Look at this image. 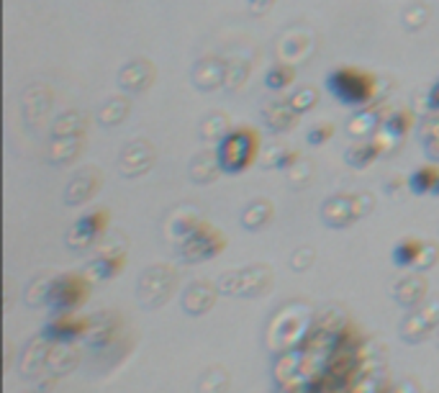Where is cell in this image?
Segmentation results:
<instances>
[{"mask_svg":"<svg viewBox=\"0 0 439 393\" xmlns=\"http://www.w3.org/2000/svg\"><path fill=\"white\" fill-rule=\"evenodd\" d=\"M331 134H334V126L331 123H316L311 131H309V144H313V147H321L324 142H329L331 139Z\"/></svg>","mask_w":439,"mask_h":393,"instance_id":"cell-39","label":"cell"},{"mask_svg":"<svg viewBox=\"0 0 439 393\" xmlns=\"http://www.w3.org/2000/svg\"><path fill=\"white\" fill-rule=\"evenodd\" d=\"M375 75L362 72L357 67H337L326 75V88L342 106L350 109H362L375 101Z\"/></svg>","mask_w":439,"mask_h":393,"instance_id":"cell-3","label":"cell"},{"mask_svg":"<svg viewBox=\"0 0 439 393\" xmlns=\"http://www.w3.org/2000/svg\"><path fill=\"white\" fill-rule=\"evenodd\" d=\"M52 342L44 337H36L34 342H28L23 355H21V373L26 375V378H39L41 375V367H47V360H49V350H52Z\"/></svg>","mask_w":439,"mask_h":393,"instance_id":"cell-17","label":"cell"},{"mask_svg":"<svg viewBox=\"0 0 439 393\" xmlns=\"http://www.w3.org/2000/svg\"><path fill=\"white\" fill-rule=\"evenodd\" d=\"M375 209V198L370 193H339L324 201L321 206V221L331 229H345V226L355 224L357 218L367 216Z\"/></svg>","mask_w":439,"mask_h":393,"instance_id":"cell-4","label":"cell"},{"mask_svg":"<svg viewBox=\"0 0 439 393\" xmlns=\"http://www.w3.org/2000/svg\"><path fill=\"white\" fill-rule=\"evenodd\" d=\"M123 265H126V242H118L116 247H106L101 250L98 258H93L88 265H85V270L82 275L93 283V280H111L113 275H118Z\"/></svg>","mask_w":439,"mask_h":393,"instance_id":"cell-11","label":"cell"},{"mask_svg":"<svg viewBox=\"0 0 439 393\" xmlns=\"http://www.w3.org/2000/svg\"><path fill=\"white\" fill-rule=\"evenodd\" d=\"M223 247H226V239L221 237V231L201 221V224L180 242V258H183L185 262H203V260L216 258Z\"/></svg>","mask_w":439,"mask_h":393,"instance_id":"cell-8","label":"cell"},{"mask_svg":"<svg viewBox=\"0 0 439 393\" xmlns=\"http://www.w3.org/2000/svg\"><path fill=\"white\" fill-rule=\"evenodd\" d=\"M419 252H421L419 239H404V242H399L393 247V262L399 265V267H413Z\"/></svg>","mask_w":439,"mask_h":393,"instance_id":"cell-29","label":"cell"},{"mask_svg":"<svg viewBox=\"0 0 439 393\" xmlns=\"http://www.w3.org/2000/svg\"><path fill=\"white\" fill-rule=\"evenodd\" d=\"M229 388V373L221 367H211L209 373H203L198 380V393H223Z\"/></svg>","mask_w":439,"mask_h":393,"instance_id":"cell-30","label":"cell"},{"mask_svg":"<svg viewBox=\"0 0 439 393\" xmlns=\"http://www.w3.org/2000/svg\"><path fill=\"white\" fill-rule=\"evenodd\" d=\"M439 260V244L437 242H421V252H419V258H416V270H429V267H434Z\"/></svg>","mask_w":439,"mask_h":393,"instance_id":"cell-36","label":"cell"},{"mask_svg":"<svg viewBox=\"0 0 439 393\" xmlns=\"http://www.w3.org/2000/svg\"><path fill=\"white\" fill-rule=\"evenodd\" d=\"M383 155V150L378 147V142L375 139H360L355 147H350L347 150V155H345V160H347V165H352V167H357V170H362V167H370L378 157Z\"/></svg>","mask_w":439,"mask_h":393,"instance_id":"cell-23","label":"cell"},{"mask_svg":"<svg viewBox=\"0 0 439 393\" xmlns=\"http://www.w3.org/2000/svg\"><path fill=\"white\" fill-rule=\"evenodd\" d=\"M77 365V353H74L72 347H70V342L67 345H55L52 350H49V360H47V370L52 375H65V373H70L72 367Z\"/></svg>","mask_w":439,"mask_h":393,"instance_id":"cell-25","label":"cell"},{"mask_svg":"<svg viewBox=\"0 0 439 393\" xmlns=\"http://www.w3.org/2000/svg\"><path fill=\"white\" fill-rule=\"evenodd\" d=\"M439 185V170L434 165H424V167L413 170L411 177H409V190L413 196H426V193H437Z\"/></svg>","mask_w":439,"mask_h":393,"instance_id":"cell-24","label":"cell"},{"mask_svg":"<svg viewBox=\"0 0 439 393\" xmlns=\"http://www.w3.org/2000/svg\"><path fill=\"white\" fill-rule=\"evenodd\" d=\"M213 304H216V288L206 283V280H196V283H190L185 288L183 309L190 316H203Z\"/></svg>","mask_w":439,"mask_h":393,"instance_id":"cell-15","label":"cell"},{"mask_svg":"<svg viewBox=\"0 0 439 393\" xmlns=\"http://www.w3.org/2000/svg\"><path fill=\"white\" fill-rule=\"evenodd\" d=\"M437 342H439V337H437Z\"/></svg>","mask_w":439,"mask_h":393,"instance_id":"cell-45","label":"cell"},{"mask_svg":"<svg viewBox=\"0 0 439 393\" xmlns=\"http://www.w3.org/2000/svg\"><path fill=\"white\" fill-rule=\"evenodd\" d=\"M439 326V296L424 299L416 309H411V314L401 321V339L404 342H424L429 334Z\"/></svg>","mask_w":439,"mask_h":393,"instance_id":"cell-9","label":"cell"},{"mask_svg":"<svg viewBox=\"0 0 439 393\" xmlns=\"http://www.w3.org/2000/svg\"><path fill=\"white\" fill-rule=\"evenodd\" d=\"M98 185H101V177H98V172H95L93 167L82 170L80 175H74L72 180H70L67 190H65V204H67V206L85 204L88 198H93V193L98 190Z\"/></svg>","mask_w":439,"mask_h":393,"instance_id":"cell-18","label":"cell"},{"mask_svg":"<svg viewBox=\"0 0 439 393\" xmlns=\"http://www.w3.org/2000/svg\"><path fill=\"white\" fill-rule=\"evenodd\" d=\"M383 129L404 139L406 131L411 129V114H409V111H393L391 116H385L383 118Z\"/></svg>","mask_w":439,"mask_h":393,"instance_id":"cell-34","label":"cell"},{"mask_svg":"<svg viewBox=\"0 0 439 393\" xmlns=\"http://www.w3.org/2000/svg\"><path fill=\"white\" fill-rule=\"evenodd\" d=\"M55 383H57V375H52V373L44 375V380H39V383H36V393H47L49 388L55 386Z\"/></svg>","mask_w":439,"mask_h":393,"instance_id":"cell-42","label":"cell"},{"mask_svg":"<svg viewBox=\"0 0 439 393\" xmlns=\"http://www.w3.org/2000/svg\"><path fill=\"white\" fill-rule=\"evenodd\" d=\"M252 3V13H265V11H270V6H272V0H250Z\"/></svg>","mask_w":439,"mask_h":393,"instance_id":"cell-43","label":"cell"},{"mask_svg":"<svg viewBox=\"0 0 439 393\" xmlns=\"http://www.w3.org/2000/svg\"><path fill=\"white\" fill-rule=\"evenodd\" d=\"M152 77H155V70L149 62H131L128 67L121 70L118 82H121V88L131 90V93H142L144 88H149Z\"/></svg>","mask_w":439,"mask_h":393,"instance_id":"cell-21","label":"cell"},{"mask_svg":"<svg viewBox=\"0 0 439 393\" xmlns=\"http://www.w3.org/2000/svg\"><path fill=\"white\" fill-rule=\"evenodd\" d=\"M216 160L221 172L226 175H239L257 160L260 152V134L252 126H239L231 129L218 139L216 144Z\"/></svg>","mask_w":439,"mask_h":393,"instance_id":"cell-2","label":"cell"},{"mask_svg":"<svg viewBox=\"0 0 439 393\" xmlns=\"http://www.w3.org/2000/svg\"><path fill=\"white\" fill-rule=\"evenodd\" d=\"M301 373H304V347L275 355V362H272V378H275V383L280 388L293 383L296 378H301Z\"/></svg>","mask_w":439,"mask_h":393,"instance_id":"cell-16","label":"cell"},{"mask_svg":"<svg viewBox=\"0 0 439 393\" xmlns=\"http://www.w3.org/2000/svg\"><path fill=\"white\" fill-rule=\"evenodd\" d=\"M350 393H380V378L378 375H362V378H355Z\"/></svg>","mask_w":439,"mask_h":393,"instance_id":"cell-38","label":"cell"},{"mask_svg":"<svg viewBox=\"0 0 439 393\" xmlns=\"http://www.w3.org/2000/svg\"><path fill=\"white\" fill-rule=\"evenodd\" d=\"M152 160H155V152H152L149 144H144V142L128 144L126 152L121 155V175H126V177L142 175V172L149 170Z\"/></svg>","mask_w":439,"mask_h":393,"instance_id":"cell-19","label":"cell"},{"mask_svg":"<svg viewBox=\"0 0 439 393\" xmlns=\"http://www.w3.org/2000/svg\"><path fill=\"white\" fill-rule=\"evenodd\" d=\"M296 80V70L291 65H275V67L267 70V75H265V85L270 90H285L291 82Z\"/></svg>","mask_w":439,"mask_h":393,"instance_id":"cell-31","label":"cell"},{"mask_svg":"<svg viewBox=\"0 0 439 393\" xmlns=\"http://www.w3.org/2000/svg\"><path fill=\"white\" fill-rule=\"evenodd\" d=\"M311 262H313V250H298L296 255H293V260H291V267L301 272V270H306Z\"/></svg>","mask_w":439,"mask_h":393,"instance_id":"cell-40","label":"cell"},{"mask_svg":"<svg viewBox=\"0 0 439 393\" xmlns=\"http://www.w3.org/2000/svg\"><path fill=\"white\" fill-rule=\"evenodd\" d=\"M88 324H90V319L62 314V316H55L47 326H44V329H41V337L49 339L52 345H67V342L72 345L74 339L85 337Z\"/></svg>","mask_w":439,"mask_h":393,"instance_id":"cell-12","label":"cell"},{"mask_svg":"<svg viewBox=\"0 0 439 393\" xmlns=\"http://www.w3.org/2000/svg\"><path fill=\"white\" fill-rule=\"evenodd\" d=\"M218 172H221V167H218L216 152H211V155L203 152V155L193 157V162H190V177L196 183H211Z\"/></svg>","mask_w":439,"mask_h":393,"instance_id":"cell-26","label":"cell"},{"mask_svg":"<svg viewBox=\"0 0 439 393\" xmlns=\"http://www.w3.org/2000/svg\"><path fill=\"white\" fill-rule=\"evenodd\" d=\"M426 111H432V114H437L439 111V77L434 80L432 90H429V95H426Z\"/></svg>","mask_w":439,"mask_h":393,"instance_id":"cell-41","label":"cell"},{"mask_svg":"<svg viewBox=\"0 0 439 393\" xmlns=\"http://www.w3.org/2000/svg\"><path fill=\"white\" fill-rule=\"evenodd\" d=\"M106 224H109V211H93V214H85L82 218L74 221V226L67 234V247L74 252H82L93 247L98 242L103 231H106Z\"/></svg>","mask_w":439,"mask_h":393,"instance_id":"cell-10","label":"cell"},{"mask_svg":"<svg viewBox=\"0 0 439 393\" xmlns=\"http://www.w3.org/2000/svg\"><path fill=\"white\" fill-rule=\"evenodd\" d=\"M82 129H85V118H82L80 114L70 111V114H65L60 121H57L55 136H80Z\"/></svg>","mask_w":439,"mask_h":393,"instance_id":"cell-32","label":"cell"},{"mask_svg":"<svg viewBox=\"0 0 439 393\" xmlns=\"http://www.w3.org/2000/svg\"><path fill=\"white\" fill-rule=\"evenodd\" d=\"M396 393H416V386H413V383H401V386L396 388Z\"/></svg>","mask_w":439,"mask_h":393,"instance_id":"cell-44","label":"cell"},{"mask_svg":"<svg viewBox=\"0 0 439 393\" xmlns=\"http://www.w3.org/2000/svg\"><path fill=\"white\" fill-rule=\"evenodd\" d=\"M426 291H429L426 278L419 275V272H413V275H406V278H401L399 283L393 285V299L404 309H416L426 299Z\"/></svg>","mask_w":439,"mask_h":393,"instance_id":"cell-14","label":"cell"},{"mask_svg":"<svg viewBox=\"0 0 439 393\" xmlns=\"http://www.w3.org/2000/svg\"><path fill=\"white\" fill-rule=\"evenodd\" d=\"M288 103H291V109L296 111L298 116L301 114H306L309 109H313L318 103V93L313 88H301V90H296V93H291L288 95Z\"/></svg>","mask_w":439,"mask_h":393,"instance_id":"cell-33","label":"cell"},{"mask_svg":"<svg viewBox=\"0 0 439 393\" xmlns=\"http://www.w3.org/2000/svg\"><path fill=\"white\" fill-rule=\"evenodd\" d=\"M298 121V114L291 109V103H270L267 109H265V123H267V129L275 131V134H283V131L293 129Z\"/></svg>","mask_w":439,"mask_h":393,"instance_id":"cell-22","label":"cell"},{"mask_svg":"<svg viewBox=\"0 0 439 393\" xmlns=\"http://www.w3.org/2000/svg\"><path fill=\"white\" fill-rule=\"evenodd\" d=\"M421 144H424V155L432 162H439V111L421 123Z\"/></svg>","mask_w":439,"mask_h":393,"instance_id":"cell-28","label":"cell"},{"mask_svg":"<svg viewBox=\"0 0 439 393\" xmlns=\"http://www.w3.org/2000/svg\"><path fill=\"white\" fill-rule=\"evenodd\" d=\"M426 18H429V8L421 6V3H416V6H409L404 13V23L411 31H416V28H421L426 23Z\"/></svg>","mask_w":439,"mask_h":393,"instance_id":"cell-37","label":"cell"},{"mask_svg":"<svg viewBox=\"0 0 439 393\" xmlns=\"http://www.w3.org/2000/svg\"><path fill=\"white\" fill-rule=\"evenodd\" d=\"M118 332H121V321L118 316L111 311L106 314H93L88 324V332H85V342H88L93 350H106L118 339Z\"/></svg>","mask_w":439,"mask_h":393,"instance_id":"cell-13","label":"cell"},{"mask_svg":"<svg viewBox=\"0 0 439 393\" xmlns=\"http://www.w3.org/2000/svg\"><path fill=\"white\" fill-rule=\"evenodd\" d=\"M272 283V270L265 265H252L247 270L223 272L218 278V291L237 299H257L262 296Z\"/></svg>","mask_w":439,"mask_h":393,"instance_id":"cell-5","label":"cell"},{"mask_svg":"<svg viewBox=\"0 0 439 393\" xmlns=\"http://www.w3.org/2000/svg\"><path fill=\"white\" fill-rule=\"evenodd\" d=\"M175 283H177V275L172 267H167V265L149 267V270L142 272V278H139V304L147 306V309L162 306L172 296V291H175Z\"/></svg>","mask_w":439,"mask_h":393,"instance_id":"cell-7","label":"cell"},{"mask_svg":"<svg viewBox=\"0 0 439 393\" xmlns=\"http://www.w3.org/2000/svg\"><path fill=\"white\" fill-rule=\"evenodd\" d=\"M270 218H272L270 201H255V204L247 206V211L242 214V226L250 231H260Z\"/></svg>","mask_w":439,"mask_h":393,"instance_id":"cell-27","label":"cell"},{"mask_svg":"<svg viewBox=\"0 0 439 393\" xmlns=\"http://www.w3.org/2000/svg\"><path fill=\"white\" fill-rule=\"evenodd\" d=\"M90 291V280L85 275H60L52 278L47 293V306L52 314H70L80 304H85Z\"/></svg>","mask_w":439,"mask_h":393,"instance_id":"cell-6","label":"cell"},{"mask_svg":"<svg viewBox=\"0 0 439 393\" xmlns=\"http://www.w3.org/2000/svg\"><path fill=\"white\" fill-rule=\"evenodd\" d=\"M49 285H52V278H36L34 283H31V285L26 288V304H28V306L47 304Z\"/></svg>","mask_w":439,"mask_h":393,"instance_id":"cell-35","label":"cell"},{"mask_svg":"<svg viewBox=\"0 0 439 393\" xmlns=\"http://www.w3.org/2000/svg\"><path fill=\"white\" fill-rule=\"evenodd\" d=\"M383 111L378 109H362L352 116L347 121V134L355 136V139H367L372 131H378V126L383 123Z\"/></svg>","mask_w":439,"mask_h":393,"instance_id":"cell-20","label":"cell"},{"mask_svg":"<svg viewBox=\"0 0 439 393\" xmlns=\"http://www.w3.org/2000/svg\"><path fill=\"white\" fill-rule=\"evenodd\" d=\"M313 324V311L304 304H291L285 306L283 311L272 319L270 332H267V347L272 355L288 353V350H298L306 345V339L311 334Z\"/></svg>","mask_w":439,"mask_h":393,"instance_id":"cell-1","label":"cell"}]
</instances>
